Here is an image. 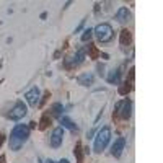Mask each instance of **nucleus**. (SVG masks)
<instances>
[{
    "instance_id": "f257e3e1",
    "label": "nucleus",
    "mask_w": 163,
    "mask_h": 163,
    "mask_svg": "<svg viewBox=\"0 0 163 163\" xmlns=\"http://www.w3.org/2000/svg\"><path fill=\"white\" fill-rule=\"evenodd\" d=\"M28 137H30V127L25 126V124H16V126L13 127L12 134H10V139H8L10 150L18 152L26 143Z\"/></svg>"
},
{
    "instance_id": "f03ea898",
    "label": "nucleus",
    "mask_w": 163,
    "mask_h": 163,
    "mask_svg": "<svg viewBox=\"0 0 163 163\" xmlns=\"http://www.w3.org/2000/svg\"><path fill=\"white\" fill-rule=\"evenodd\" d=\"M109 140H111V127L104 126L96 132V137H95V147H93L95 153H101L108 147Z\"/></svg>"
},
{
    "instance_id": "7ed1b4c3",
    "label": "nucleus",
    "mask_w": 163,
    "mask_h": 163,
    "mask_svg": "<svg viewBox=\"0 0 163 163\" xmlns=\"http://www.w3.org/2000/svg\"><path fill=\"white\" fill-rule=\"evenodd\" d=\"M93 34L96 36V39L100 42H109L114 36L113 26L109 23H100V25L93 30Z\"/></svg>"
},
{
    "instance_id": "20e7f679",
    "label": "nucleus",
    "mask_w": 163,
    "mask_h": 163,
    "mask_svg": "<svg viewBox=\"0 0 163 163\" xmlns=\"http://www.w3.org/2000/svg\"><path fill=\"white\" fill-rule=\"evenodd\" d=\"M116 116H119L121 119H129L132 116V101L131 100H122L116 104Z\"/></svg>"
},
{
    "instance_id": "39448f33",
    "label": "nucleus",
    "mask_w": 163,
    "mask_h": 163,
    "mask_svg": "<svg viewBox=\"0 0 163 163\" xmlns=\"http://www.w3.org/2000/svg\"><path fill=\"white\" fill-rule=\"evenodd\" d=\"M26 113H28L26 104L23 101H16L13 104V108L10 109V113H8V119H12V121H20V119H23L26 116Z\"/></svg>"
},
{
    "instance_id": "423d86ee",
    "label": "nucleus",
    "mask_w": 163,
    "mask_h": 163,
    "mask_svg": "<svg viewBox=\"0 0 163 163\" xmlns=\"http://www.w3.org/2000/svg\"><path fill=\"white\" fill-rule=\"evenodd\" d=\"M62 142H64V127L57 126L54 131L51 134V139H49V143L52 148H59L62 145Z\"/></svg>"
},
{
    "instance_id": "0eeeda50",
    "label": "nucleus",
    "mask_w": 163,
    "mask_h": 163,
    "mask_svg": "<svg viewBox=\"0 0 163 163\" xmlns=\"http://www.w3.org/2000/svg\"><path fill=\"white\" fill-rule=\"evenodd\" d=\"M25 98H26V101H28V104H30L31 108H36L38 104H39V98H41L39 88H38V87H33L30 92L25 93Z\"/></svg>"
},
{
    "instance_id": "6e6552de",
    "label": "nucleus",
    "mask_w": 163,
    "mask_h": 163,
    "mask_svg": "<svg viewBox=\"0 0 163 163\" xmlns=\"http://www.w3.org/2000/svg\"><path fill=\"white\" fill-rule=\"evenodd\" d=\"M124 147H126V139H124V137H118L116 140H114V143L111 145V155L114 158H121Z\"/></svg>"
},
{
    "instance_id": "1a4fd4ad",
    "label": "nucleus",
    "mask_w": 163,
    "mask_h": 163,
    "mask_svg": "<svg viewBox=\"0 0 163 163\" xmlns=\"http://www.w3.org/2000/svg\"><path fill=\"white\" fill-rule=\"evenodd\" d=\"M85 60V49L77 51V54H74L72 57L65 59V67H74V65H80Z\"/></svg>"
},
{
    "instance_id": "9d476101",
    "label": "nucleus",
    "mask_w": 163,
    "mask_h": 163,
    "mask_svg": "<svg viewBox=\"0 0 163 163\" xmlns=\"http://www.w3.org/2000/svg\"><path fill=\"white\" fill-rule=\"evenodd\" d=\"M95 82V75L92 72H85V74H80L77 77V83L82 85V87H90V85H93Z\"/></svg>"
},
{
    "instance_id": "9b49d317",
    "label": "nucleus",
    "mask_w": 163,
    "mask_h": 163,
    "mask_svg": "<svg viewBox=\"0 0 163 163\" xmlns=\"http://www.w3.org/2000/svg\"><path fill=\"white\" fill-rule=\"evenodd\" d=\"M131 18H132V15H131V12L127 10V7H119L118 8L116 20L119 23H129V21H131Z\"/></svg>"
},
{
    "instance_id": "f8f14e48",
    "label": "nucleus",
    "mask_w": 163,
    "mask_h": 163,
    "mask_svg": "<svg viewBox=\"0 0 163 163\" xmlns=\"http://www.w3.org/2000/svg\"><path fill=\"white\" fill-rule=\"evenodd\" d=\"M59 122H60V127H67V129H70V131H78V126H77V124L72 121L70 118H67V116H60L59 118Z\"/></svg>"
},
{
    "instance_id": "ddd939ff",
    "label": "nucleus",
    "mask_w": 163,
    "mask_h": 163,
    "mask_svg": "<svg viewBox=\"0 0 163 163\" xmlns=\"http://www.w3.org/2000/svg\"><path fill=\"white\" fill-rule=\"evenodd\" d=\"M119 78H121V69H116V70H111L109 72V75L106 77L108 83H119Z\"/></svg>"
},
{
    "instance_id": "4468645a",
    "label": "nucleus",
    "mask_w": 163,
    "mask_h": 163,
    "mask_svg": "<svg viewBox=\"0 0 163 163\" xmlns=\"http://www.w3.org/2000/svg\"><path fill=\"white\" fill-rule=\"evenodd\" d=\"M65 111V106L62 103H54L52 104V108H51V113H52V116L54 118H60L62 114H64Z\"/></svg>"
},
{
    "instance_id": "2eb2a0df",
    "label": "nucleus",
    "mask_w": 163,
    "mask_h": 163,
    "mask_svg": "<svg viewBox=\"0 0 163 163\" xmlns=\"http://www.w3.org/2000/svg\"><path fill=\"white\" fill-rule=\"evenodd\" d=\"M132 41V34L129 30H122L121 31V46H129Z\"/></svg>"
},
{
    "instance_id": "dca6fc26",
    "label": "nucleus",
    "mask_w": 163,
    "mask_h": 163,
    "mask_svg": "<svg viewBox=\"0 0 163 163\" xmlns=\"http://www.w3.org/2000/svg\"><path fill=\"white\" fill-rule=\"evenodd\" d=\"M87 51H88V54H90V57H92V59H96L98 56H101V52H100L93 44H88V46H87Z\"/></svg>"
},
{
    "instance_id": "f3484780",
    "label": "nucleus",
    "mask_w": 163,
    "mask_h": 163,
    "mask_svg": "<svg viewBox=\"0 0 163 163\" xmlns=\"http://www.w3.org/2000/svg\"><path fill=\"white\" fill-rule=\"evenodd\" d=\"M51 124V118H49V114H44V116L41 118V121H39V129L41 131H44V129L47 127Z\"/></svg>"
},
{
    "instance_id": "a211bd4d",
    "label": "nucleus",
    "mask_w": 163,
    "mask_h": 163,
    "mask_svg": "<svg viewBox=\"0 0 163 163\" xmlns=\"http://www.w3.org/2000/svg\"><path fill=\"white\" fill-rule=\"evenodd\" d=\"M131 83L129 82H124V83H121V87H119V95H127L129 92H131Z\"/></svg>"
},
{
    "instance_id": "6ab92c4d",
    "label": "nucleus",
    "mask_w": 163,
    "mask_h": 163,
    "mask_svg": "<svg viewBox=\"0 0 163 163\" xmlns=\"http://www.w3.org/2000/svg\"><path fill=\"white\" fill-rule=\"evenodd\" d=\"M92 36H93V30H90V28H88V30L83 31V34H82L80 39H82V42H88L90 39H92Z\"/></svg>"
},
{
    "instance_id": "aec40b11",
    "label": "nucleus",
    "mask_w": 163,
    "mask_h": 163,
    "mask_svg": "<svg viewBox=\"0 0 163 163\" xmlns=\"http://www.w3.org/2000/svg\"><path fill=\"white\" fill-rule=\"evenodd\" d=\"M80 150H82V145H80V143H77V147H75V152H74V153L77 155V160H78V163L82 161V152H80Z\"/></svg>"
},
{
    "instance_id": "412c9836",
    "label": "nucleus",
    "mask_w": 163,
    "mask_h": 163,
    "mask_svg": "<svg viewBox=\"0 0 163 163\" xmlns=\"http://www.w3.org/2000/svg\"><path fill=\"white\" fill-rule=\"evenodd\" d=\"M96 70H98V74L101 75V77H104V65L103 64H98L96 65Z\"/></svg>"
},
{
    "instance_id": "4be33fe9",
    "label": "nucleus",
    "mask_w": 163,
    "mask_h": 163,
    "mask_svg": "<svg viewBox=\"0 0 163 163\" xmlns=\"http://www.w3.org/2000/svg\"><path fill=\"white\" fill-rule=\"evenodd\" d=\"M83 25H85V20H82V23H80V25L77 26V28H75V33H78V31L82 30V28H83Z\"/></svg>"
},
{
    "instance_id": "5701e85b",
    "label": "nucleus",
    "mask_w": 163,
    "mask_h": 163,
    "mask_svg": "<svg viewBox=\"0 0 163 163\" xmlns=\"http://www.w3.org/2000/svg\"><path fill=\"white\" fill-rule=\"evenodd\" d=\"M28 127H30V129H34V127H36V122H34V121H31V122H30V126H28Z\"/></svg>"
},
{
    "instance_id": "b1692460",
    "label": "nucleus",
    "mask_w": 163,
    "mask_h": 163,
    "mask_svg": "<svg viewBox=\"0 0 163 163\" xmlns=\"http://www.w3.org/2000/svg\"><path fill=\"white\" fill-rule=\"evenodd\" d=\"M0 163H7L5 161V155H0Z\"/></svg>"
},
{
    "instance_id": "393cba45",
    "label": "nucleus",
    "mask_w": 163,
    "mask_h": 163,
    "mask_svg": "<svg viewBox=\"0 0 163 163\" xmlns=\"http://www.w3.org/2000/svg\"><path fill=\"white\" fill-rule=\"evenodd\" d=\"M3 140H5V136H0V147H2V143H3Z\"/></svg>"
},
{
    "instance_id": "a878e982",
    "label": "nucleus",
    "mask_w": 163,
    "mask_h": 163,
    "mask_svg": "<svg viewBox=\"0 0 163 163\" xmlns=\"http://www.w3.org/2000/svg\"><path fill=\"white\" fill-rule=\"evenodd\" d=\"M57 163H70V161L67 160V158H62V160H60V161H57Z\"/></svg>"
},
{
    "instance_id": "bb28decb",
    "label": "nucleus",
    "mask_w": 163,
    "mask_h": 163,
    "mask_svg": "<svg viewBox=\"0 0 163 163\" xmlns=\"http://www.w3.org/2000/svg\"><path fill=\"white\" fill-rule=\"evenodd\" d=\"M46 16H47V13L44 12V13H41V20H46Z\"/></svg>"
},
{
    "instance_id": "cd10ccee",
    "label": "nucleus",
    "mask_w": 163,
    "mask_h": 163,
    "mask_svg": "<svg viewBox=\"0 0 163 163\" xmlns=\"http://www.w3.org/2000/svg\"><path fill=\"white\" fill-rule=\"evenodd\" d=\"M95 12H96V13L100 12V3H96V5H95Z\"/></svg>"
},
{
    "instance_id": "c85d7f7f",
    "label": "nucleus",
    "mask_w": 163,
    "mask_h": 163,
    "mask_svg": "<svg viewBox=\"0 0 163 163\" xmlns=\"http://www.w3.org/2000/svg\"><path fill=\"white\" fill-rule=\"evenodd\" d=\"M46 163H56L54 160H51V158H47V160H46Z\"/></svg>"
},
{
    "instance_id": "c756f323",
    "label": "nucleus",
    "mask_w": 163,
    "mask_h": 163,
    "mask_svg": "<svg viewBox=\"0 0 163 163\" xmlns=\"http://www.w3.org/2000/svg\"><path fill=\"white\" fill-rule=\"evenodd\" d=\"M38 163H42V161H41V160H39V158H38Z\"/></svg>"
},
{
    "instance_id": "7c9ffc66",
    "label": "nucleus",
    "mask_w": 163,
    "mask_h": 163,
    "mask_svg": "<svg viewBox=\"0 0 163 163\" xmlns=\"http://www.w3.org/2000/svg\"><path fill=\"white\" fill-rule=\"evenodd\" d=\"M0 67H2V60H0Z\"/></svg>"
}]
</instances>
